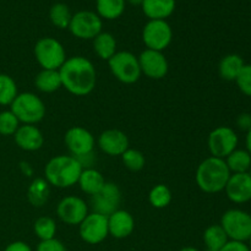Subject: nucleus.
I'll return each mask as SVG.
<instances>
[{
	"label": "nucleus",
	"mask_w": 251,
	"mask_h": 251,
	"mask_svg": "<svg viewBox=\"0 0 251 251\" xmlns=\"http://www.w3.org/2000/svg\"><path fill=\"white\" fill-rule=\"evenodd\" d=\"M63 87L71 95L83 97L95 90L97 71L92 61L81 55L71 56L59 69Z\"/></svg>",
	"instance_id": "nucleus-1"
},
{
	"label": "nucleus",
	"mask_w": 251,
	"mask_h": 251,
	"mask_svg": "<svg viewBox=\"0 0 251 251\" xmlns=\"http://www.w3.org/2000/svg\"><path fill=\"white\" fill-rule=\"evenodd\" d=\"M230 174L232 173L225 159L211 156L199 164L195 180L201 191L206 194H217L225 190Z\"/></svg>",
	"instance_id": "nucleus-2"
},
{
	"label": "nucleus",
	"mask_w": 251,
	"mask_h": 251,
	"mask_svg": "<svg viewBox=\"0 0 251 251\" xmlns=\"http://www.w3.org/2000/svg\"><path fill=\"white\" fill-rule=\"evenodd\" d=\"M82 166L74 156L53 157L44 167V179L49 185L59 189L76 185L82 172Z\"/></svg>",
	"instance_id": "nucleus-3"
},
{
	"label": "nucleus",
	"mask_w": 251,
	"mask_h": 251,
	"mask_svg": "<svg viewBox=\"0 0 251 251\" xmlns=\"http://www.w3.org/2000/svg\"><path fill=\"white\" fill-rule=\"evenodd\" d=\"M10 110L21 124L36 125L44 119L47 108L43 100L32 92H22L16 96Z\"/></svg>",
	"instance_id": "nucleus-4"
},
{
	"label": "nucleus",
	"mask_w": 251,
	"mask_h": 251,
	"mask_svg": "<svg viewBox=\"0 0 251 251\" xmlns=\"http://www.w3.org/2000/svg\"><path fill=\"white\" fill-rule=\"evenodd\" d=\"M34 58L44 70H59L66 61L64 46L53 37H43L34 46Z\"/></svg>",
	"instance_id": "nucleus-5"
},
{
	"label": "nucleus",
	"mask_w": 251,
	"mask_h": 251,
	"mask_svg": "<svg viewBox=\"0 0 251 251\" xmlns=\"http://www.w3.org/2000/svg\"><path fill=\"white\" fill-rule=\"evenodd\" d=\"M108 65L113 76L125 85H132L137 82L142 75L139 58L131 51H117L108 60Z\"/></svg>",
	"instance_id": "nucleus-6"
},
{
	"label": "nucleus",
	"mask_w": 251,
	"mask_h": 251,
	"mask_svg": "<svg viewBox=\"0 0 251 251\" xmlns=\"http://www.w3.org/2000/svg\"><path fill=\"white\" fill-rule=\"evenodd\" d=\"M221 227L227 234L228 239L247 243L251 235V215L239 208H230L223 213Z\"/></svg>",
	"instance_id": "nucleus-7"
},
{
	"label": "nucleus",
	"mask_w": 251,
	"mask_h": 251,
	"mask_svg": "<svg viewBox=\"0 0 251 251\" xmlns=\"http://www.w3.org/2000/svg\"><path fill=\"white\" fill-rule=\"evenodd\" d=\"M173 39L172 27L166 20H150L142 29V42L146 49L163 51Z\"/></svg>",
	"instance_id": "nucleus-8"
},
{
	"label": "nucleus",
	"mask_w": 251,
	"mask_h": 251,
	"mask_svg": "<svg viewBox=\"0 0 251 251\" xmlns=\"http://www.w3.org/2000/svg\"><path fill=\"white\" fill-rule=\"evenodd\" d=\"M103 22L97 12L81 10L71 17L69 31L78 39H95L102 32Z\"/></svg>",
	"instance_id": "nucleus-9"
},
{
	"label": "nucleus",
	"mask_w": 251,
	"mask_h": 251,
	"mask_svg": "<svg viewBox=\"0 0 251 251\" xmlns=\"http://www.w3.org/2000/svg\"><path fill=\"white\" fill-rule=\"evenodd\" d=\"M238 142H239L238 135L232 127L218 126L208 135V151L212 157L225 159L238 149Z\"/></svg>",
	"instance_id": "nucleus-10"
},
{
	"label": "nucleus",
	"mask_w": 251,
	"mask_h": 251,
	"mask_svg": "<svg viewBox=\"0 0 251 251\" xmlns=\"http://www.w3.org/2000/svg\"><path fill=\"white\" fill-rule=\"evenodd\" d=\"M64 142L71 156L77 159L92 154L96 145L95 136L82 126L70 127L65 132Z\"/></svg>",
	"instance_id": "nucleus-11"
},
{
	"label": "nucleus",
	"mask_w": 251,
	"mask_h": 251,
	"mask_svg": "<svg viewBox=\"0 0 251 251\" xmlns=\"http://www.w3.org/2000/svg\"><path fill=\"white\" fill-rule=\"evenodd\" d=\"M78 233H80L81 239L87 244H100L109 235L108 217L96 212L88 213L78 226Z\"/></svg>",
	"instance_id": "nucleus-12"
},
{
	"label": "nucleus",
	"mask_w": 251,
	"mask_h": 251,
	"mask_svg": "<svg viewBox=\"0 0 251 251\" xmlns=\"http://www.w3.org/2000/svg\"><path fill=\"white\" fill-rule=\"evenodd\" d=\"M122 193L119 186L112 181H105L103 188L97 194L91 196V206L93 212L103 216H110L119 210Z\"/></svg>",
	"instance_id": "nucleus-13"
},
{
	"label": "nucleus",
	"mask_w": 251,
	"mask_h": 251,
	"mask_svg": "<svg viewBox=\"0 0 251 251\" xmlns=\"http://www.w3.org/2000/svg\"><path fill=\"white\" fill-rule=\"evenodd\" d=\"M141 74L151 80H161L168 74L169 64L163 51L145 49L139 56Z\"/></svg>",
	"instance_id": "nucleus-14"
},
{
	"label": "nucleus",
	"mask_w": 251,
	"mask_h": 251,
	"mask_svg": "<svg viewBox=\"0 0 251 251\" xmlns=\"http://www.w3.org/2000/svg\"><path fill=\"white\" fill-rule=\"evenodd\" d=\"M56 215L69 226H80L88 215V206L78 196H66L56 206Z\"/></svg>",
	"instance_id": "nucleus-15"
},
{
	"label": "nucleus",
	"mask_w": 251,
	"mask_h": 251,
	"mask_svg": "<svg viewBox=\"0 0 251 251\" xmlns=\"http://www.w3.org/2000/svg\"><path fill=\"white\" fill-rule=\"evenodd\" d=\"M226 195L233 203H247L251 200V176L249 173L230 174L225 188Z\"/></svg>",
	"instance_id": "nucleus-16"
},
{
	"label": "nucleus",
	"mask_w": 251,
	"mask_h": 251,
	"mask_svg": "<svg viewBox=\"0 0 251 251\" xmlns=\"http://www.w3.org/2000/svg\"><path fill=\"white\" fill-rule=\"evenodd\" d=\"M98 147L108 156H122L129 149V139L126 134L119 129L104 130L98 136Z\"/></svg>",
	"instance_id": "nucleus-17"
},
{
	"label": "nucleus",
	"mask_w": 251,
	"mask_h": 251,
	"mask_svg": "<svg viewBox=\"0 0 251 251\" xmlns=\"http://www.w3.org/2000/svg\"><path fill=\"white\" fill-rule=\"evenodd\" d=\"M14 140L19 149L27 152L38 151L44 144L43 134L36 125L21 124L14 134Z\"/></svg>",
	"instance_id": "nucleus-18"
},
{
	"label": "nucleus",
	"mask_w": 251,
	"mask_h": 251,
	"mask_svg": "<svg viewBox=\"0 0 251 251\" xmlns=\"http://www.w3.org/2000/svg\"><path fill=\"white\" fill-rule=\"evenodd\" d=\"M135 229V220L130 212L118 210L108 216V230L109 235L115 239H125L130 237Z\"/></svg>",
	"instance_id": "nucleus-19"
},
{
	"label": "nucleus",
	"mask_w": 251,
	"mask_h": 251,
	"mask_svg": "<svg viewBox=\"0 0 251 251\" xmlns=\"http://www.w3.org/2000/svg\"><path fill=\"white\" fill-rule=\"evenodd\" d=\"M141 7L150 20H167L176 10V0H144Z\"/></svg>",
	"instance_id": "nucleus-20"
},
{
	"label": "nucleus",
	"mask_w": 251,
	"mask_h": 251,
	"mask_svg": "<svg viewBox=\"0 0 251 251\" xmlns=\"http://www.w3.org/2000/svg\"><path fill=\"white\" fill-rule=\"evenodd\" d=\"M82 193L92 196L97 194L105 184L104 176L95 168H83L77 181Z\"/></svg>",
	"instance_id": "nucleus-21"
},
{
	"label": "nucleus",
	"mask_w": 251,
	"mask_h": 251,
	"mask_svg": "<svg viewBox=\"0 0 251 251\" xmlns=\"http://www.w3.org/2000/svg\"><path fill=\"white\" fill-rule=\"evenodd\" d=\"M244 65V60L239 54H227L221 59L220 64H218V73L223 80L235 81Z\"/></svg>",
	"instance_id": "nucleus-22"
},
{
	"label": "nucleus",
	"mask_w": 251,
	"mask_h": 251,
	"mask_svg": "<svg viewBox=\"0 0 251 251\" xmlns=\"http://www.w3.org/2000/svg\"><path fill=\"white\" fill-rule=\"evenodd\" d=\"M34 86L43 93H53L63 87L59 70H44L42 69L34 77Z\"/></svg>",
	"instance_id": "nucleus-23"
},
{
	"label": "nucleus",
	"mask_w": 251,
	"mask_h": 251,
	"mask_svg": "<svg viewBox=\"0 0 251 251\" xmlns=\"http://www.w3.org/2000/svg\"><path fill=\"white\" fill-rule=\"evenodd\" d=\"M93 50L102 60H109L117 53V41L109 32H100L93 39Z\"/></svg>",
	"instance_id": "nucleus-24"
},
{
	"label": "nucleus",
	"mask_w": 251,
	"mask_h": 251,
	"mask_svg": "<svg viewBox=\"0 0 251 251\" xmlns=\"http://www.w3.org/2000/svg\"><path fill=\"white\" fill-rule=\"evenodd\" d=\"M49 184L44 178H36L27 189V200L34 207H42L48 201Z\"/></svg>",
	"instance_id": "nucleus-25"
},
{
	"label": "nucleus",
	"mask_w": 251,
	"mask_h": 251,
	"mask_svg": "<svg viewBox=\"0 0 251 251\" xmlns=\"http://www.w3.org/2000/svg\"><path fill=\"white\" fill-rule=\"evenodd\" d=\"M125 0H96V10L100 19L117 20L124 14Z\"/></svg>",
	"instance_id": "nucleus-26"
},
{
	"label": "nucleus",
	"mask_w": 251,
	"mask_h": 251,
	"mask_svg": "<svg viewBox=\"0 0 251 251\" xmlns=\"http://www.w3.org/2000/svg\"><path fill=\"white\" fill-rule=\"evenodd\" d=\"M202 238L207 251H220L229 240L221 225H212L206 228Z\"/></svg>",
	"instance_id": "nucleus-27"
},
{
	"label": "nucleus",
	"mask_w": 251,
	"mask_h": 251,
	"mask_svg": "<svg viewBox=\"0 0 251 251\" xmlns=\"http://www.w3.org/2000/svg\"><path fill=\"white\" fill-rule=\"evenodd\" d=\"M225 161L232 174L248 173L251 167V154L247 150L237 149Z\"/></svg>",
	"instance_id": "nucleus-28"
},
{
	"label": "nucleus",
	"mask_w": 251,
	"mask_h": 251,
	"mask_svg": "<svg viewBox=\"0 0 251 251\" xmlns=\"http://www.w3.org/2000/svg\"><path fill=\"white\" fill-rule=\"evenodd\" d=\"M71 17H73V14H71L70 9L68 5L63 4V2H56L49 10L50 22L59 29L69 28Z\"/></svg>",
	"instance_id": "nucleus-29"
},
{
	"label": "nucleus",
	"mask_w": 251,
	"mask_h": 251,
	"mask_svg": "<svg viewBox=\"0 0 251 251\" xmlns=\"http://www.w3.org/2000/svg\"><path fill=\"white\" fill-rule=\"evenodd\" d=\"M19 95L17 85L7 74H0V105H11Z\"/></svg>",
	"instance_id": "nucleus-30"
},
{
	"label": "nucleus",
	"mask_w": 251,
	"mask_h": 251,
	"mask_svg": "<svg viewBox=\"0 0 251 251\" xmlns=\"http://www.w3.org/2000/svg\"><path fill=\"white\" fill-rule=\"evenodd\" d=\"M172 198L173 196H172L171 189L164 184L154 185L149 194V201L151 206L154 208H158V210L169 206V203L172 202Z\"/></svg>",
	"instance_id": "nucleus-31"
},
{
	"label": "nucleus",
	"mask_w": 251,
	"mask_h": 251,
	"mask_svg": "<svg viewBox=\"0 0 251 251\" xmlns=\"http://www.w3.org/2000/svg\"><path fill=\"white\" fill-rule=\"evenodd\" d=\"M33 232L41 242L53 239L56 234L55 221L51 217H47V216L37 218L33 225Z\"/></svg>",
	"instance_id": "nucleus-32"
},
{
	"label": "nucleus",
	"mask_w": 251,
	"mask_h": 251,
	"mask_svg": "<svg viewBox=\"0 0 251 251\" xmlns=\"http://www.w3.org/2000/svg\"><path fill=\"white\" fill-rule=\"evenodd\" d=\"M120 157H122L124 166L131 172L141 171V169H144L145 164H146L145 154L141 151H139V150L130 149L129 147Z\"/></svg>",
	"instance_id": "nucleus-33"
},
{
	"label": "nucleus",
	"mask_w": 251,
	"mask_h": 251,
	"mask_svg": "<svg viewBox=\"0 0 251 251\" xmlns=\"http://www.w3.org/2000/svg\"><path fill=\"white\" fill-rule=\"evenodd\" d=\"M20 125H21V123L19 122V119L15 117L11 110L0 112V135H2V136H14Z\"/></svg>",
	"instance_id": "nucleus-34"
},
{
	"label": "nucleus",
	"mask_w": 251,
	"mask_h": 251,
	"mask_svg": "<svg viewBox=\"0 0 251 251\" xmlns=\"http://www.w3.org/2000/svg\"><path fill=\"white\" fill-rule=\"evenodd\" d=\"M235 82L243 95L251 97V64H245Z\"/></svg>",
	"instance_id": "nucleus-35"
},
{
	"label": "nucleus",
	"mask_w": 251,
	"mask_h": 251,
	"mask_svg": "<svg viewBox=\"0 0 251 251\" xmlns=\"http://www.w3.org/2000/svg\"><path fill=\"white\" fill-rule=\"evenodd\" d=\"M36 251H68L66 247L64 245L63 242H60L56 238L49 240H43V242H39V244L37 245Z\"/></svg>",
	"instance_id": "nucleus-36"
},
{
	"label": "nucleus",
	"mask_w": 251,
	"mask_h": 251,
	"mask_svg": "<svg viewBox=\"0 0 251 251\" xmlns=\"http://www.w3.org/2000/svg\"><path fill=\"white\" fill-rule=\"evenodd\" d=\"M220 251H250L247 243L235 242V240H228L227 244Z\"/></svg>",
	"instance_id": "nucleus-37"
},
{
	"label": "nucleus",
	"mask_w": 251,
	"mask_h": 251,
	"mask_svg": "<svg viewBox=\"0 0 251 251\" xmlns=\"http://www.w3.org/2000/svg\"><path fill=\"white\" fill-rule=\"evenodd\" d=\"M237 126L243 131H249L251 129V114L250 113H242L237 118Z\"/></svg>",
	"instance_id": "nucleus-38"
},
{
	"label": "nucleus",
	"mask_w": 251,
	"mask_h": 251,
	"mask_svg": "<svg viewBox=\"0 0 251 251\" xmlns=\"http://www.w3.org/2000/svg\"><path fill=\"white\" fill-rule=\"evenodd\" d=\"M4 251H32L31 247L27 243L17 240V242H12L5 248Z\"/></svg>",
	"instance_id": "nucleus-39"
},
{
	"label": "nucleus",
	"mask_w": 251,
	"mask_h": 251,
	"mask_svg": "<svg viewBox=\"0 0 251 251\" xmlns=\"http://www.w3.org/2000/svg\"><path fill=\"white\" fill-rule=\"evenodd\" d=\"M245 146H247V151L251 154V129L247 131V136H245Z\"/></svg>",
	"instance_id": "nucleus-40"
},
{
	"label": "nucleus",
	"mask_w": 251,
	"mask_h": 251,
	"mask_svg": "<svg viewBox=\"0 0 251 251\" xmlns=\"http://www.w3.org/2000/svg\"><path fill=\"white\" fill-rule=\"evenodd\" d=\"M125 1H127L129 4H131V5H140V6H141L142 2H144V0H125Z\"/></svg>",
	"instance_id": "nucleus-41"
},
{
	"label": "nucleus",
	"mask_w": 251,
	"mask_h": 251,
	"mask_svg": "<svg viewBox=\"0 0 251 251\" xmlns=\"http://www.w3.org/2000/svg\"><path fill=\"white\" fill-rule=\"evenodd\" d=\"M179 251H200V250H199L198 248H194V247H184Z\"/></svg>",
	"instance_id": "nucleus-42"
},
{
	"label": "nucleus",
	"mask_w": 251,
	"mask_h": 251,
	"mask_svg": "<svg viewBox=\"0 0 251 251\" xmlns=\"http://www.w3.org/2000/svg\"><path fill=\"white\" fill-rule=\"evenodd\" d=\"M247 244H248V247H249V249H250V251H251V235H250L249 240H248V242H247Z\"/></svg>",
	"instance_id": "nucleus-43"
},
{
	"label": "nucleus",
	"mask_w": 251,
	"mask_h": 251,
	"mask_svg": "<svg viewBox=\"0 0 251 251\" xmlns=\"http://www.w3.org/2000/svg\"><path fill=\"white\" fill-rule=\"evenodd\" d=\"M248 173H249V176H251V167H250V169H249V172H248Z\"/></svg>",
	"instance_id": "nucleus-44"
}]
</instances>
